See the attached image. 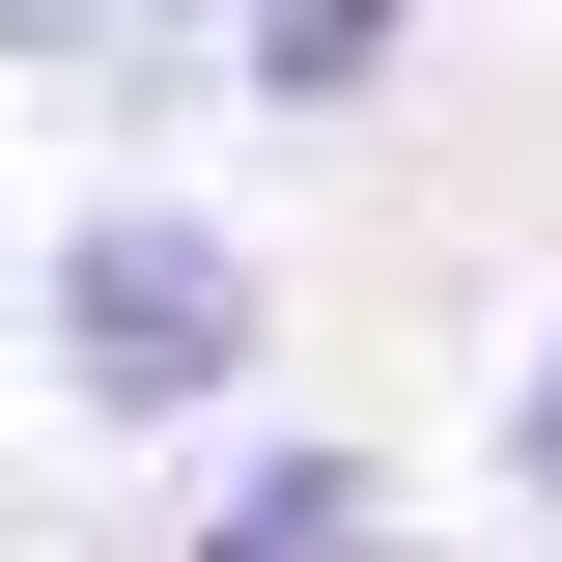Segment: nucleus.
<instances>
[{
  "label": "nucleus",
  "instance_id": "nucleus-2",
  "mask_svg": "<svg viewBox=\"0 0 562 562\" xmlns=\"http://www.w3.org/2000/svg\"><path fill=\"white\" fill-rule=\"evenodd\" d=\"M422 57V0H254V113H366Z\"/></svg>",
  "mask_w": 562,
  "mask_h": 562
},
{
  "label": "nucleus",
  "instance_id": "nucleus-5",
  "mask_svg": "<svg viewBox=\"0 0 562 562\" xmlns=\"http://www.w3.org/2000/svg\"><path fill=\"white\" fill-rule=\"evenodd\" d=\"M0 57H113V0H0Z\"/></svg>",
  "mask_w": 562,
  "mask_h": 562
},
{
  "label": "nucleus",
  "instance_id": "nucleus-3",
  "mask_svg": "<svg viewBox=\"0 0 562 562\" xmlns=\"http://www.w3.org/2000/svg\"><path fill=\"white\" fill-rule=\"evenodd\" d=\"M198 562H366V450H254L198 506Z\"/></svg>",
  "mask_w": 562,
  "mask_h": 562
},
{
  "label": "nucleus",
  "instance_id": "nucleus-4",
  "mask_svg": "<svg viewBox=\"0 0 562 562\" xmlns=\"http://www.w3.org/2000/svg\"><path fill=\"white\" fill-rule=\"evenodd\" d=\"M506 506H562V338H535V394H506Z\"/></svg>",
  "mask_w": 562,
  "mask_h": 562
},
{
  "label": "nucleus",
  "instance_id": "nucleus-1",
  "mask_svg": "<svg viewBox=\"0 0 562 562\" xmlns=\"http://www.w3.org/2000/svg\"><path fill=\"white\" fill-rule=\"evenodd\" d=\"M29 338H57L85 422H225V394H254V338H281V281H254V225H225V198H85L57 281H29Z\"/></svg>",
  "mask_w": 562,
  "mask_h": 562
}]
</instances>
